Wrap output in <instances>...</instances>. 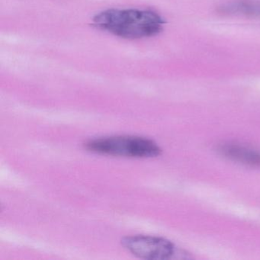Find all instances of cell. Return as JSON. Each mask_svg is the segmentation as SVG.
I'll list each match as a JSON object with an SVG mask.
<instances>
[{"label": "cell", "mask_w": 260, "mask_h": 260, "mask_svg": "<svg viewBox=\"0 0 260 260\" xmlns=\"http://www.w3.org/2000/svg\"><path fill=\"white\" fill-rule=\"evenodd\" d=\"M121 245L131 253L144 259L174 258L176 248L172 242L153 236L135 235L124 237Z\"/></svg>", "instance_id": "3957f363"}, {"label": "cell", "mask_w": 260, "mask_h": 260, "mask_svg": "<svg viewBox=\"0 0 260 260\" xmlns=\"http://www.w3.org/2000/svg\"><path fill=\"white\" fill-rule=\"evenodd\" d=\"M218 12L226 16L260 18V0H234L219 7Z\"/></svg>", "instance_id": "5b68a950"}, {"label": "cell", "mask_w": 260, "mask_h": 260, "mask_svg": "<svg viewBox=\"0 0 260 260\" xmlns=\"http://www.w3.org/2000/svg\"><path fill=\"white\" fill-rule=\"evenodd\" d=\"M165 23L157 13L150 10H105L93 18V25L123 39L153 37L162 31Z\"/></svg>", "instance_id": "6da1fadb"}, {"label": "cell", "mask_w": 260, "mask_h": 260, "mask_svg": "<svg viewBox=\"0 0 260 260\" xmlns=\"http://www.w3.org/2000/svg\"><path fill=\"white\" fill-rule=\"evenodd\" d=\"M222 155L235 162L260 168V152L237 144H225L220 148Z\"/></svg>", "instance_id": "277c9868"}, {"label": "cell", "mask_w": 260, "mask_h": 260, "mask_svg": "<svg viewBox=\"0 0 260 260\" xmlns=\"http://www.w3.org/2000/svg\"><path fill=\"white\" fill-rule=\"evenodd\" d=\"M92 153L132 158H151L159 156L161 149L148 138L136 136H114L91 140L85 144Z\"/></svg>", "instance_id": "7a4b0ae2"}]
</instances>
